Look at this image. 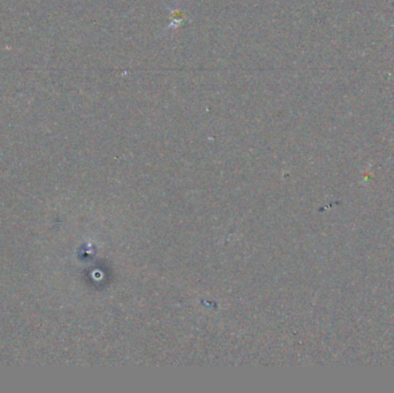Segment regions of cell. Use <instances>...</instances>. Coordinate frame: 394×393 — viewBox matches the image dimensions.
Segmentation results:
<instances>
[{"label": "cell", "mask_w": 394, "mask_h": 393, "mask_svg": "<svg viewBox=\"0 0 394 393\" xmlns=\"http://www.w3.org/2000/svg\"><path fill=\"white\" fill-rule=\"evenodd\" d=\"M183 21H185V15H183L181 12L177 11V9H175V11H172V22L169 24L167 29L180 27V25L183 23Z\"/></svg>", "instance_id": "cell-1"}]
</instances>
